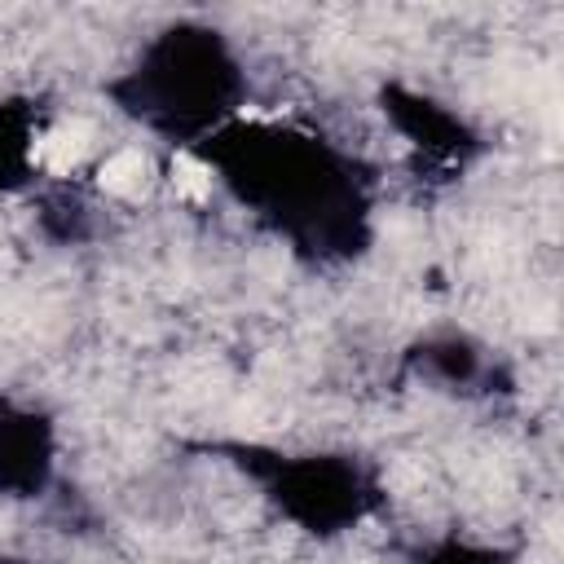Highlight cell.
Listing matches in <instances>:
<instances>
[{"mask_svg":"<svg viewBox=\"0 0 564 564\" xmlns=\"http://www.w3.org/2000/svg\"><path fill=\"white\" fill-rule=\"evenodd\" d=\"M185 159L308 273L357 269L379 247L383 172L326 123L247 110Z\"/></svg>","mask_w":564,"mask_h":564,"instance_id":"cell-1","label":"cell"},{"mask_svg":"<svg viewBox=\"0 0 564 564\" xmlns=\"http://www.w3.org/2000/svg\"><path fill=\"white\" fill-rule=\"evenodd\" d=\"M97 93L115 119L185 159L198 141L251 110L256 79L229 26L207 13H172L132 44Z\"/></svg>","mask_w":564,"mask_h":564,"instance_id":"cell-2","label":"cell"},{"mask_svg":"<svg viewBox=\"0 0 564 564\" xmlns=\"http://www.w3.org/2000/svg\"><path fill=\"white\" fill-rule=\"evenodd\" d=\"M181 445L229 467L282 529L313 546L344 542L392 507L383 463L357 445H286L264 436H194Z\"/></svg>","mask_w":564,"mask_h":564,"instance_id":"cell-3","label":"cell"},{"mask_svg":"<svg viewBox=\"0 0 564 564\" xmlns=\"http://www.w3.org/2000/svg\"><path fill=\"white\" fill-rule=\"evenodd\" d=\"M375 110L388 123V132L401 141L410 176L427 185L463 181L494 145L463 106L405 75H383L375 84Z\"/></svg>","mask_w":564,"mask_h":564,"instance_id":"cell-4","label":"cell"},{"mask_svg":"<svg viewBox=\"0 0 564 564\" xmlns=\"http://www.w3.org/2000/svg\"><path fill=\"white\" fill-rule=\"evenodd\" d=\"M62 485V419L18 392L0 388V502L35 507Z\"/></svg>","mask_w":564,"mask_h":564,"instance_id":"cell-5","label":"cell"},{"mask_svg":"<svg viewBox=\"0 0 564 564\" xmlns=\"http://www.w3.org/2000/svg\"><path fill=\"white\" fill-rule=\"evenodd\" d=\"M401 375L436 392H458V397H494L511 388V370L502 366V357L476 335L454 330V326L414 335L401 352Z\"/></svg>","mask_w":564,"mask_h":564,"instance_id":"cell-6","label":"cell"},{"mask_svg":"<svg viewBox=\"0 0 564 564\" xmlns=\"http://www.w3.org/2000/svg\"><path fill=\"white\" fill-rule=\"evenodd\" d=\"M53 106L44 93L4 88L0 93V203L26 198L44 185V137H48Z\"/></svg>","mask_w":564,"mask_h":564,"instance_id":"cell-7","label":"cell"},{"mask_svg":"<svg viewBox=\"0 0 564 564\" xmlns=\"http://www.w3.org/2000/svg\"><path fill=\"white\" fill-rule=\"evenodd\" d=\"M397 564H524V551L471 529H427L392 542Z\"/></svg>","mask_w":564,"mask_h":564,"instance_id":"cell-8","label":"cell"},{"mask_svg":"<svg viewBox=\"0 0 564 564\" xmlns=\"http://www.w3.org/2000/svg\"><path fill=\"white\" fill-rule=\"evenodd\" d=\"M0 564H35V560L22 555V551H0Z\"/></svg>","mask_w":564,"mask_h":564,"instance_id":"cell-9","label":"cell"}]
</instances>
